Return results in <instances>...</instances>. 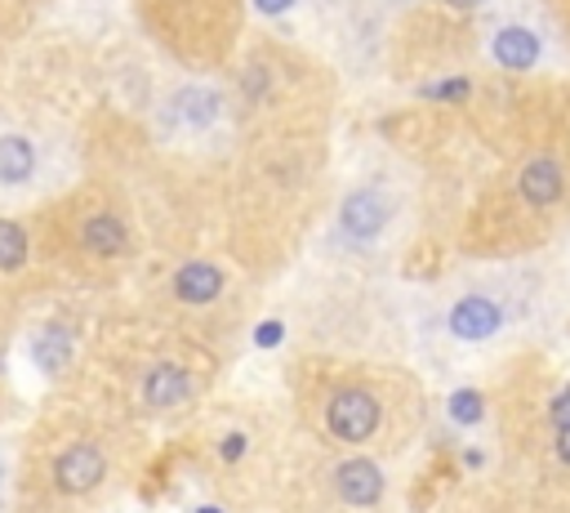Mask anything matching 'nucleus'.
Segmentation results:
<instances>
[{
    "label": "nucleus",
    "mask_w": 570,
    "mask_h": 513,
    "mask_svg": "<svg viewBox=\"0 0 570 513\" xmlns=\"http://www.w3.org/2000/svg\"><path fill=\"white\" fill-rule=\"evenodd\" d=\"M504 313H499V303L486 299V295H469L450 308V331L460 335V340H491L499 331Z\"/></svg>",
    "instance_id": "4"
},
{
    "label": "nucleus",
    "mask_w": 570,
    "mask_h": 513,
    "mask_svg": "<svg viewBox=\"0 0 570 513\" xmlns=\"http://www.w3.org/2000/svg\"><path fill=\"white\" fill-rule=\"evenodd\" d=\"M325 429L344 442H366L379 429V402L370 388H338L325 406Z\"/></svg>",
    "instance_id": "1"
},
{
    "label": "nucleus",
    "mask_w": 570,
    "mask_h": 513,
    "mask_svg": "<svg viewBox=\"0 0 570 513\" xmlns=\"http://www.w3.org/2000/svg\"><path fill=\"white\" fill-rule=\"evenodd\" d=\"M491 54L499 67L508 72H526L539 63V36L530 28H499L495 41H491Z\"/></svg>",
    "instance_id": "6"
},
{
    "label": "nucleus",
    "mask_w": 570,
    "mask_h": 513,
    "mask_svg": "<svg viewBox=\"0 0 570 513\" xmlns=\"http://www.w3.org/2000/svg\"><path fill=\"white\" fill-rule=\"evenodd\" d=\"M36 170V148L23 135H0V183H23Z\"/></svg>",
    "instance_id": "11"
},
{
    "label": "nucleus",
    "mask_w": 570,
    "mask_h": 513,
    "mask_svg": "<svg viewBox=\"0 0 570 513\" xmlns=\"http://www.w3.org/2000/svg\"><path fill=\"white\" fill-rule=\"evenodd\" d=\"M334 487L348 504H375L384 495V473L370 460H348V464H338Z\"/></svg>",
    "instance_id": "7"
},
{
    "label": "nucleus",
    "mask_w": 570,
    "mask_h": 513,
    "mask_svg": "<svg viewBox=\"0 0 570 513\" xmlns=\"http://www.w3.org/2000/svg\"><path fill=\"white\" fill-rule=\"evenodd\" d=\"M557 456L570 464V429H557Z\"/></svg>",
    "instance_id": "21"
},
{
    "label": "nucleus",
    "mask_w": 570,
    "mask_h": 513,
    "mask_svg": "<svg viewBox=\"0 0 570 513\" xmlns=\"http://www.w3.org/2000/svg\"><path fill=\"white\" fill-rule=\"evenodd\" d=\"M450 6H482V0H450Z\"/></svg>",
    "instance_id": "22"
},
{
    "label": "nucleus",
    "mask_w": 570,
    "mask_h": 513,
    "mask_svg": "<svg viewBox=\"0 0 570 513\" xmlns=\"http://www.w3.org/2000/svg\"><path fill=\"white\" fill-rule=\"evenodd\" d=\"M338 224H344V233H348L353 242H370V237H379L384 224H388V205H384V196H379L375 188H362V192H353V196L344 201V211H338Z\"/></svg>",
    "instance_id": "3"
},
{
    "label": "nucleus",
    "mask_w": 570,
    "mask_h": 513,
    "mask_svg": "<svg viewBox=\"0 0 570 513\" xmlns=\"http://www.w3.org/2000/svg\"><path fill=\"white\" fill-rule=\"evenodd\" d=\"M80 242H85L94 255H121L126 242H130V233H126V224H121L117 215H94V220L80 228Z\"/></svg>",
    "instance_id": "12"
},
{
    "label": "nucleus",
    "mask_w": 570,
    "mask_h": 513,
    "mask_svg": "<svg viewBox=\"0 0 570 513\" xmlns=\"http://www.w3.org/2000/svg\"><path fill=\"white\" fill-rule=\"evenodd\" d=\"M473 94V85L464 81V76H454V81H441V85H428L423 89V98H437V103H460V98H469Z\"/></svg>",
    "instance_id": "16"
},
{
    "label": "nucleus",
    "mask_w": 570,
    "mask_h": 513,
    "mask_svg": "<svg viewBox=\"0 0 570 513\" xmlns=\"http://www.w3.org/2000/svg\"><path fill=\"white\" fill-rule=\"evenodd\" d=\"M552 425H557V429H570V384L552 397Z\"/></svg>",
    "instance_id": "17"
},
{
    "label": "nucleus",
    "mask_w": 570,
    "mask_h": 513,
    "mask_svg": "<svg viewBox=\"0 0 570 513\" xmlns=\"http://www.w3.org/2000/svg\"><path fill=\"white\" fill-rule=\"evenodd\" d=\"M32 353H36V366H41V371L58 375V371L72 362V335H67L63 327H45V331L36 335Z\"/></svg>",
    "instance_id": "13"
},
{
    "label": "nucleus",
    "mask_w": 570,
    "mask_h": 513,
    "mask_svg": "<svg viewBox=\"0 0 570 513\" xmlns=\"http://www.w3.org/2000/svg\"><path fill=\"white\" fill-rule=\"evenodd\" d=\"M241 451H246V438H237V434L223 442V460H241Z\"/></svg>",
    "instance_id": "19"
},
{
    "label": "nucleus",
    "mask_w": 570,
    "mask_h": 513,
    "mask_svg": "<svg viewBox=\"0 0 570 513\" xmlns=\"http://www.w3.org/2000/svg\"><path fill=\"white\" fill-rule=\"evenodd\" d=\"M294 6V0H255V10L259 14H268V19H277V14H286Z\"/></svg>",
    "instance_id": "18"
},
{
    "label": "nucleus",
    "mask_w": 570,
    "mask_h": 513,
    "mask_svg": "<svg viewBox=\"0 0 570 513\" xmlns=\"http://www.w3.org/2000/svg\"><path fill=\"white\" fill-rule=\"evenodd\" d=\"M103 473H107V464H103L98 447H67V451L58 456V464H54V482H58L63 491H72V495L94 491V487L103 482Z\"/></svg>",
    "instance_id": "5"
},
{
    "label": "nucleus",
    "mask_w": 570,
    "mask_h": 513,
    "mask_svg": "<svg viewBox=\"0 0 570 513\" xmlns=\"http://www.w3.org/2000/svg\"><path fill=\"white\" fill-rule=\"evenodd\" d=\"M218 290H223V272L209 264H187L174 272V295L187 303H209Z\"/></svg>",
    "instance_id": "10"
},
{
    "label": "nucleus",
    "mask_w": 570,
    "mask_h": 513,
    "mask_svg": "<svg viewBox=\"0 0 570 513\" xmlns=\"http://www.w3.org/2000/svg\"><path fill=\"white\" fill-rule=\"evenodd\" d=\"M196 513H223V509H196Z\"/></svg>",
    "instance_id": "23"
},
{
    "label": "nucleus",
    "mask_w": 570,
    "mask_h": 513,
    "mask_svg": "<svg viewBox=\"0 0 570 513\" xmlns=\"http://www.w3.org/2000/svg\"><path fill=\"white\" fill-rule=\"evenodd\" d=\"M450 416L460 420V425H477V420H482V393L460 388V393L450 397Z\"/></svg>",
    "instance_id": "15"
},
{
    "label": "nucleus",
    "mask_w": 570,
    "mask_h": 513,
    "mask_svg": "<svg viewBox=\"0 0 570 513\" xmlns=\"http://www.w3.org/2000/svg\"><path fill=\"white\" fill-rule=\"evenodd\" d=\"M218 113H223L218 94H214V89H201V85L179 89V94H174V103H170V117H174V121H183V126H192V130L214 126V121H218Z\"/></svg>",
    "instance_id": "8"
},
{
    "label": "nucleus",
    "mask_w": 570,
    "mask_h": 513,
    "mask_svg": "<svg viewBox=\"0 0 570 513\" xmlns=\"http://www.w3.org/2000/svg\"><path fill=\"white\" fill-rule=\"evenodd\" d=\"M23 259H28V233L10 220H0V268L14 272V268H23Z\"/></svg>",
    "instance_id": "14"
},
{
    "label": "nucleus",
    "mask_w": 570,
    "mask_h": 513,
    "mask_svg": "<svg viewBox=\"0 0 570 513\" xmlns=\"http://www.w3.org/2000/svg\"><path fill=\"white\" fill-rule=\"evenodd\" d=\"M277 340H281V327H277V322H268V327H259V344H264V349H272Z\"/></svg>",
    "instance_id": "20"
},
{
    "label": "nucleus",
    "mask_w": 570,
    "mask_h": 513,
    "mask_svg": "<svg viewBox=\"0 0 570 513\" xmlns=\"http://www.w3.org/2000/svg\"><path fill=\"white\" fill-rule=\"evenodd\" d=\"M0 478H6V469H0Z\"/></svg>",
    "instance_id": "24"
},
{
    "label": "nucleus",
    "mask_w": 570,
    "mask_h": 513,
    "mask_svg": "<svg viewBox=\"0 0 570 513\" xmlns=\"http://www.w3.org/2000/svg\"><path fill=\"white\" fill-rule=\"evenodd\" d=\"M187 393H192V380H187V371H179V366H157V371H148V380H143L148 406H161V410L187 402Z\"/></svg>",
    "instance_id": "9"
},
{
    "label": "nucleus",
    "mask_w": 570,
    "mask_h": 513,
    "mask_svg": "<svg viewBox=\"0 0 570 513\" xmlns=\"http://www.w3.org/2000/svg\"><path fill=\"white\" fill-rule=\"evenodd\" d=\"M517 192H521V201L530 205V211H552V205L561 201V192H566V174H561V165L552 157H535L530 165H521Z\"/></svg>",
    "instance_id": "2"
}]
</instances>
